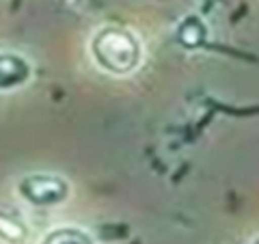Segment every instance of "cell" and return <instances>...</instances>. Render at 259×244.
<instances>
[{
  "instance_id": "cell-7",
  "label": "cell",
  "mask_w": 259,
  "mask_h": 244,
  "mask_svg": "<svg viewBox=\"0 0 259 244\" xmlns=\"http://www.w3.org/2000/svg\"><path fill=\"white\" fill-rule=\"evenodd\" d=\"M250 244H259V233L255 235V238H253V240H250Z\"/></svg>"
},
{
  "instance_id": "cell-4",
  "label": "cell",
  "mask_w": 259,
  "mask_h": 244,
  "mask_svg": "<svg viewBox=\"0 0 259 244\" xmlns=\"http://www.w3.org/2000/svg\"><path fill=\"white\" fill-rule=\"evenodd\" d=\"M173 35H175L177 46L184 48V50H188V52H194V50H199V48L205 46L207 37H209V28L199 13H188L177 22Z\"/></svg>"
},
{
  "instance_id": "cell-1",
  "label": "cell",
  "mask_w": 259,
  "mask_h": 244,
  "mask_svg": "<svg viewBox=\"0 0 259 244\" xmlns=\"http://www.w3.org/2000/svg\"><path fill=\"white\" fill-rule=\"evenodd\" d=\"M93 67L110 78L134 76L145 63V44L136 30L119 24H102L87 42Z\"/></svg>"
},
{
  "instance_id": "cell-3",
  "label": "cell",
  "mask_w": 259,
  "mask_h": 244,
  "mask_svg": "<svg viewBox=\"0 0 259 244\" xmlns=\"http://www.w3.org/2000/svg\"><path fill=\"white\" fill-rule=\"evenodd\" d=\"M32 76L35 67L28 56L15 50H0V93H13L26 87Z\"/></svg>"
},
{
  "instance_id": "cell-2",
  "label": "cell",
  "mask_w": 259,
  "mask_h": 244,
  "mask_svg": "<svg viewBox=\"0 0 259 244\" xmlns=\"http://www.w3.org/2000/svg\"><path fill=\"white\" fill-rule=\"evenodd\" d=\"M15 197L37 210L61 208L71 197V184L54 171H32L15 182Z\"/></svg>"
},
{
  "instance_id": "cell-6",
  "label": "cell",
  "mask_w": 259,
  "mask_h": 244,
  "mask_svg": "<svg viewBox=\"0 0 259 244\" xmlns=\"http://www.w3.org/2000/svg\"><path fill=\"white\" fill-rule=\"evenodd\" d=\"M28 238V229L22 221H18L11 214L0 212V240L5 244H22Z\"/></svg>"
},
{
  "instance_id": "cell-5",
  "label": "cell",
  "mask_w": 259,
  "mask_h": 244,
  "mask_svg": "<svg viewBox=\"0 0 259 244\" xmlns=\"http://www.w3.org/2000/svg\"><path fill=\"white\" fill-rule=\"evenodd\" d=\"M37 244H97V240L84 227L65 223V225L50 227V229L39 238Z\"/></svg>"
}]
</instances>
